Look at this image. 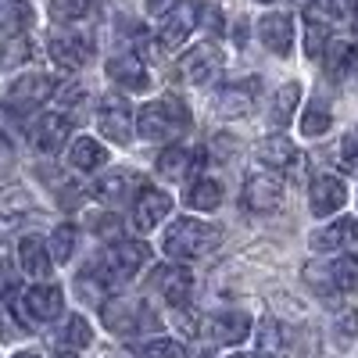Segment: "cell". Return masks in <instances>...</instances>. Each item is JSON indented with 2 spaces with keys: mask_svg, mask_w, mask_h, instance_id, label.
<instances>
[{
  "mask_svg": "<svg viewBox=\"0 0 358 358\" xmlns=\"http://www.w3.org/2000/svg\"><path fill=\"white\" fill-rule=\"evenodd\" d=\"M18 265L29 280H47L50 276V251L40 236H22L18 241Z\"/></svg>",
  "mask_w": 358,
  "mask_h": 358,
  "instance_id": "ffe728a7",
  "label": "cell"
},
{
  "mask_svg": "<svg viewBox=\"0 0 358 358\" xmlns=\"http://www.w3.org/2000/svg\"><path fill=\"white\" fill-rule=\"evenodd\" d=\"M251 315L248 312H222L215 319H208V330H212V337L219 344H241L251 337Z\"/></svg>",
  "mask_w": 358,
  "mask_h": 358,
  "instance_id": "7402d4cb",
  "label": "cell"
},
{
  "mask_svg": "<svg viewBox=\"0 0 358 358\" xmlns=\"http://www.w3.org/2000/svg\"><path fill=\"white\" fill-rule=\"evenodd\" d=\"M11 358H40L36 351H18V355H11Z\"/></svg>",
  "mask_w": 358,
  "mask_h": 358,
  "instance_id": "ab89813d",
  "label": "cell"
},
{
  "mask_svg": "<svg viewBox=\"0 0 358 358\" xmlns=\"http://www.w3.org/2000/svg\"><path fill=\"white\" fill-rule=\"evenodd\" d=\"M334 330H337L341 341H355V337H358V312H355V308H344V312L337 315V322H334Z\"/></svg>",
  "mask_w": 358,
  "mask_h": 358,
  "instance_id": "8d00e7d4",
  "label": "cell"
},
{
  "mask_svg": "<svg viewBox=\"0 0 358 358\" xmlns=\"http://www.w3.org/2000/svg\"><path fill=\"white\" fill-rule=\"evenodd\" d=\"M155 287L162 290V297L172 305V308H183L190 301V290H194V276L187 273L183 265H162L155 268Z\"/></svg>",
  "mask_w": 358,
  "mask_h": 358,
  "instance_id": "e0dca14e",
  "label": "cell"
},
{
  "mask_svg": "<svg viewBox=\"0 0 358 358\" xmlns=\"http://www.w3.org/2000/svg\"><path fill=\"white\" fill-rule=\"evenodd\" d=\"M97 129L115 140L118 147L133 140V118H129V104L126 97H104L101 108H97Z\"/></svg>",
  "mask_w": 358,
  "mask_h": 358,
  "instance_id": "4fadbf2b",
  "label": "cell"
},
{
  "mask_svg": "<svg viewBox=\"0 0 358 358\" xmlns=\"http://www.w3.org/2000/svg\"><path fill=\"white\" fill-rule=\"evenodd\" d=\"M258 40L265 43V50H273L280 57H287L294 50V18L283 11H273L258 22Z\"/></svg>",
  "mask_w": 358,
  "mask_h": 358,
  "instance_id": "ac0fdd59",
  "label": "cell"
},
{
  "mask_svg": "<svg viewBox=\"0 0 358 358\" xmlns=\"http://www.w3.org/2000/svg\"><path fill=\"white\" fill-rule=\"evenodd\" d=\"M348 201V187H344V179L341 176H330V172H322L312 179V187H308V208H312V215L326 219V215H334L341 212Z\"/></svg>",
  "mask_w": 358,
  "mask_h": 358,
  "instance_id": "30bf717a",
  "label": "cell"
},
{
  "mask_svg": "<svg viewBox=\"0 0 358 358\" xmlns=\"http://www.w3.org/2000/svg\"><path fill=\"white\" fill-rule=\"evenodd\" d=\"M355 233H358L355 219H351V215H344V219L330 222L326 229H315L308 244H312V251H334V248H344V244H351V241H355Z\"/></svg>",
  "mask_w": 358,
  "mask_h": 358,
  "instance_id": "d4e9b609",
  "label": "cell"
},
{
  "mask_svg": "<svg viewBox=\"0 0 358 358\" xmlns=\"http://www.w3.org/2000/svg\"><path fill=\"white\" fill-rule=\"evenodd\" d=\"M308 4H312V15L322 18L326 11H334V8H337V0H308Z\"/></svg>",
  "mask_w": 358,
  "mask_h": 358,
  "instance_id": "f35d334b",
  "label": "cell"
},
{
  "mask_svg": "<svg viewBox=\"0 0 358 358\" xmlns=\"http://www.w3.org/2000/svg\"><path fill=\"white\" fill-rule=\"evenodd\" d=\"M140 358H187V348L179 341H169V337H158V341H147Z\"/></svg>",
  "mask_w": 358,
  "mask_h": 358,
  "instance_id": "d590c367",
  "label": "cell"
},
{
  "mask_svg": "<svg viewBox=\"0 0 358 358\" xmlns=\"http://www.w3.org/2000/svg\"><path fill=\"white\" fill-rule=\"evenodd\" d=\"M57 90V79L47 76V72H22L8 90H4V104L11 115H29V111H36L50 101V94Z\"/></svg>",
  "mask_w": 358,
  "mask_h": 358,
  "instance_id": "277c9868",
  "label": "cell"
},
{
  "mask_svg": "<svg viewBox=\"0 0 358 358\" xmlns=\"http://www.w3.org/2000/svg\"><path fill=\"white\" fill-rule=\"evenodd\" d=\"M104 326L118 337H129V334H140L143 326H155V315L140 301H111L104 305Z\"/></svg>",
  "mask_w": 358,
  "mask_h": 358,
  "instance_id": "8fae6325",
  "label": "cell"
},
{
  "mask_svg": "<svg viewBox=\"0 0 358 358\" xmlns=\"http://www.w3.org/2000/svg\"><path fill=\"white\" fill-rule=\"evenodd\" d=\"M57 358H76V355H57Z\"/></svg>",
  "mask_w": 358,
  "mask_h": 358,
  "instance_id": "ee69618b",
  "label": "cell"
},
{
  "mask_svg": "<svg viewBox=\"0 0 358 358\" xmlns=\"http://www.w3.org/2000/svg\"><path fill=\"white\" fill-rule=\"evenodd\" d=\"M287 201V187H283V179L276 176H265V172H255L248 176V183H244V208L251 215H273L280 212Z\"/></svg>",
  "mask_w": 358,
  "mask_h": 358,
  "instance_id": "8992f818",
  "label": "cell"
},
{
  "mask_svg": "<svg viewBox=\"0 0 358 358\" xmlns=\"http://www.w3.org/2000/svg\"><path fill=\"white\" fill-rule=\"evenodd\" d=\"M341 162H344V169L358 172V129H351V133L344 136V143H341Z\"/></svg>",
  "mask_w": 358,
  "mask_h": 358,
  "instance_id": "74e56055",
  "label": "cell"
},
{
  "mask_svg": "<svg viewBox=\"0 0 358 358\" xmlns=\"http://www.w3.org/2000/svg\"><path fill=\"white\" fill-rule=\"evenodd\" d=\"M108 79L118 83L129 94H140V90L151 86V76H147V65L140 62V54H118L108 62Z\"/></svg>",
  "mask_w": 358,
  "mask_h": 358,
  "instance_id": "d6986e66",
  "label": "cell"
},
{
  "mask_svg": "<svg viewBox=\"0 0 358 358\" xmlns=\"http://www.w3.org/2000/svg\"><path fill=\"white\" fill-rule=\"evenodd\" d=\"M287 355V330L276 319L258 322V358H283Z\"/></svg>",
  "mask_w": 358,
  "mask_h": 358,
  "instance_id": "484cf974",
  "label": "cell"
},
{
  "mask_svg": "<svg viewBox=\"0 0 358 358\" xmlns=\"http://www.w3.org/2000/svg\"><path fill=\"white\" fill-rule=\"evenodd\" d=\"M169 212H172V197H169L165 190H155V187L143 183V190L133 197V226L143 229V233L155 229Z\"/></svg>",
  "mask_w": 358,
  "mask_h": 358,
  "instance_id": "9a60e30c",
  "label": "cell"
},
{
  "mask_svg": "<svg viewBox=\"0 0 358 358\" xmlns=\"http://www.w3.org/2000/svg\"><path fill=\"white\" fill-rule=\"evenodd\" d=\"M90 11H94V0H50V18L54 25H76V22H86Z\"/></svg>",
  "mask_w": 358,
  "mask_h": 358,
  "instance_id": "f546056e",
  "label": "cell"
},
{
  "mask_svg": "<svg viewBox=\"0 0 358 358\" xmlns=\"http://www.w3.org/2000/svg\"><path fill=\"white\" fill-rule=\"evenodd\" d=\"M147 258H151V251H147V244H136V241H118L115 248H108L101 255V262L94 265V273L111 287V283H129L140 268L147 265Z\"/></svg>",
  "mask_w": 358,
  "mask_h": 358,
  "instance_id": "3957f363",
  "label": "cell"
},
{
  "mask_svg": "<svg viewBox=\"0 0 358 358\" xmlns=\"http://www.w3.org/2000/svg\"><path fill=\"white\" fill-rule=\"evenodd\" d=\"M0 158H8V147L4 143H0Z\"/></svg>",
  "mask_w": 358,
  "mask_h": 358,
  "instance_id": "b9f144b4",
  "label": "cell"
},
{
  "mask_svg": "<svg viewBox=\"0 0 358 358\" xmlns=\"http://www.w3.org/2000/svg\"><path fill=\"white\" fill-rule=\"evenodd\" d=\"M297 97H301V86H297V83H287V86L276 90L273 108H268L273 126H287V122H290V115H294V108H297Z\"/></svg>",
  "mask_w": 358,
  "mask_h": 358,
  "instance_id": "1f68e13d",
  "label": "cell"
},
{
  "mask_svg": "<svg viewBox=\"0 0 358 358\" xmlns=\"http://www.w3.org/2000/svg\"><path fill=\"white\" fill-rule=\"evenodd\" d=\"M358 62V43L355 40H330L322 50V65L330 72V79H344Z\"/></svg>",
  "mask_w": 358,
  "mask_h": 358,
  "instance_id": "cb8c5ba5",
  "label": "cell"
},
{
  "mask_svg": "<svg viewBox=\"0 0 358 358\" xmlns=\"http://www.w3.org/2000/svg\"><path fill=\"white\" fill-rule=\"evenodd\" d=\"M222 62L226 57H222V50L215 43H201V47H194V50H187L183 57H179L172 76L179 83H187V86H208L222 72Z\"/></svg>",
  "mask_w": 358,
  "mask_h": 358,
  "instance_id": "5b68a950",
  "label": "cell"
},
{
  "mask_svg": "<svg viewBox=\"0 0 358 358\" xmlns=\"http://www.w3.org/2000/svg\"><path fill=\"white\" fill-rule=\"evenodd\" d=\"M187 126H190V108L176 94H165L151 104H143V111L136 118V133L143 140H169L176 133H183Z\"/></svg>",
  "mask_w": 358,
  "mask_h": 358,
  "instance_id": "7a4b0ae2",
  "label": "cell"
},
{
  "mask_svg": "<svg viewBox=\"0 0 358 358\" xmlns=\"http://www.w3.org/2000/svg\"><path fill=\"white\" fill-rule=\"evenodd\" d=\"M140 190H143V179H140L136 172H129V169H115V172L101 176L97 183L90 187L94 201H101V204H108V208H118V204L133 201Z\"/></svg>",
  "mask_w": 358,
  "mask_h": 358,
  "instance_id": "ba28073f",
  "label": "cell"
},
{
  "mask_svg": "<svg viewBox=\"0 0 358 358\" xmlns=\"http://www.w3.org/2000/svg\"><path fill=\"white\" fill-rule=\"evenodd\" d=\"M326 43H330V25H326V18L308 15V22H305V54L308 57H322Z\"/></svg>",
  "mask_w": 358,
  "mask_h": 358,
  "instance_id": "d6a6232c",
  "label": "cell"
},
{
  "mask_svg": "<svg viewBox=\"0 0 358 358\" xmlns=\"http://www.w3.org/2000/svg\"><path fill=\"white\" fill-rule=\"evenodd\" d=\"M219 241H222V229L219 226L201 222V219H176L165 229V236H162V248H165L169 258L190 262V258H201L208 251H215Z\"/></svg>",
  "mask_w": 358,
  "mask_h": 358,
  "instance_id": "6da1fadb",
  "label": "cell"
},
{
  "mask_svg": "<svg viewBox=\"0 0 358 358\" xmlns=\"http://www.w3.org/2000/svg\"><path fill=\"white\" fill-rule=\"evenodd\" d=\"M258 158L268 165V169H301V151L283 136V133H276V136H268V140H262L258 143Z\"/></svg>",
  "mask_w": 358,
  "mask_h": 358,
  "instance_id": "44dd1931",
  "label": "cell"
},
{
  "mask_svg": "<svg viewBox=\"0 0 358 358\" xmlns=\"http://www.w3.org/2000/svg\"><path fill=\"white\" fill-rule=\"evenodd\" d=\"M0 337H4V319H0Z\"/></svg>",
  "mask_w": 358,
  "mask_h": 358,
  "instance_id": "7bdbcfd3",
  "label": "cell"
},
{
  "mask_svg": "<svg viewBox=\"0 0 358 358\" xmlns=\"http://www.w3.org/2000/svg\"><path fill=\"white\" fill-rule=\"evenodd\" d=\"M265 4H268V0H265Z\"/></svg>",
  "mask_w": 358,
  "mask_h": 358,
  "instance_id": "f6af8a7d",
  "label": "cell"
},
{
  "mask_svg": "<svg viewBox=\"0 0 358 358\" xmlns=\"http://www.w3.org/2000/svg\"><path fill=\"white\" fill-rule=\"evenodd\" d=\"M330 287L334 290H344V294H358V258L355 255H344L330 265Z\"/></svg>",
  "mask_w": 358,
  "mask_h": 358,
  "instance_id": "4dcf8cb0",
  "label": "cell"
},
{
  "mask_svg": "<svg viewBox=\"0 0 358 358\" xmlns=\"http://www.w3.org/2000/svg\"><path fill=\"white\" fill-rule=\"evenodd\" d=\"M22 308L29 319H36V322H54L57 315L65 312V294L62 287H54V283H36V287H29L22 294Z\"/></svg>",
  "mask_w": 358,
  "mask_h": 358,
  "instance_id": "7c38bea8",
  "label": "cell"
},
{
  "mask_svg": "<svg viewBox=\"0 0 358 358\" xmlns=\"http://www.w3.org/2000/svg\"><path fill=\"white\" fill-rule=\"evenodd\" d=\"M90 54H94V47H90L86 36L72 33V29H54L50 33V57L57 62V69H69V72H79Z\"/></svg>",
  "mask_w": 358,
  "mask_h": 358,
  "instance_id": "9c48e42d",
  "label": "cell"
},
{
  "mask_svg": "<svg viewBox=\"0 0 358 358\" xmlns=\"http://www.w3.org/2000/svg\"><path fill=\"white\" fill-rule=\"evenodd\" d=\"M76 226H57L54 229V236H50V262L57 258V262H69L72 258V251H76Z\"/></svg>",
  "mask_w": 358,
  "mask_h": 358,
  "instance_id": "e575fe53",
  "label": "cell"
},
{
  "mask_svg": "<svg viewBox=\"0 0 358 358\" xmlns=\"http://www.w3.org/2000/svg\"><path fill=\"white\" fill-rule=\"evenodd\" d=\"M258 79H241V83H229L219 90V97H215V111L222 118H244L255 111V101H258Z\"/></svg>",
  "mask_w": 358,
  "mask_h": 358,
  "instance_id": "5bb4252c",
  "label": "cell"
},
{
  "mask_svg": "<svg viewBox=\"0 0 358 358\" xmlns=\"http://www.w3.org/2000/svg\"><path fill=\"white\" fill-rule=\"evenodd\" d=\"M69 133H72L69 115H57V111H50V115H43L40 122L33 126L29 140H33L36 151H43V155H57V151H62V147L69 143Z\"/></svg>",
  "mask_w": 358,
  "mask_h": 358,
  "instance_id": "2e32d148",
  "label": "cell"
},
{
  "mask_svg": "<svg viewBox=\"0 0 358 358\" xmlns=\"http://www.w3.org/2000/svg\"><path fill=\"white\" fill-rule=\"evenodd\" d=\"M334 129V111H330V104L326 101H308V108H305V115H301V133L308 136V140H315V136H326Z\"/></svg>",
  "mask_w": 358,
  "mask_h": 358,
  "instance_id": "83f0119b",
  "label": "cell"
},
{
  "mask_svg": "<svg viewBox=\"0 0 358 358\" xmlns=\"http://www.w3.org/2000/svg\"><path fill=\"white\" fill-rule=\"evenodd\" d=\"M90 341H94V330H90V322L83 315H72L65 322V330H62V344L69 351H79V348H90Z\"/></svg>",
  "mask_w": 358,
  "mask_h": 358,
  "instance_id": "836d02e7",
  "label": "cell"
},
{
  "mask_svg": "<svg viewBox=\"0 0 358 358\" xmlns=\"http://www.w3.org/2000/svg\"><path fill=\"white\" fill-rule=\"evenodd\" d=\"M104 158H108V151H104L97 140H90V136H79V140L72 143V151H69V162H72V169H79V172L101 169Z\"/></svg>",
  "mask_w": 358,
  "mask_h": 358,
  "instance_id": "4316f807",
  "label": "cell"
},
{
  "mask_svg": "<svg viewBox=\"0 0 358 358\" xmlns=\"http://www.w3.org/2000/svg\"><path fill=\"white\" fill-rule=\"evenodd\" d=\"M229 358H258V355H248V351H236V355H229Z\"/></svg>",
  "mask_w": 358,
  "mask_h": 358,
  "instance_id": "60d3db41",
  "label": "cell"
},
{
  "mask_svg": "<svg viewBox=\"0 0 358 358\" xmlns=\"http://www.w3.org/2000/svg\"><path fill=\"white\" fill-rule=\"evenodd\" d=\"M197 22H201V4H197V0H179V4H172L165 11V22L158 29V43L165 50L183 47L190 40V33L197 29Z\"/></svg>",
  "mask_w": 358,
  "mask_h": 358,
  "instance_id": "52a82bcc",
  "label": "cell"
},
{
  "mask_svg": "<svg viewBox=\"0 0 358 358\" xmlns=\"http://www.w3.org/2000/svg\"><path fill=\"white\" fill-rule=\"evenodd\" d=\"M201 162H204V158H197L194 151L172 143V147H165V151L158 155V176H162V179H187Z\"/></svg>",
  "mask_w": 358,
  "mask_h": 358,
  "instance_id": "603a6c76",
  "label": "cell"
},
{
  "mask_svg": "<svg viewBox=\"0 0 358 358\" xmlns=\"http://www.w3.org/2000/svg\"><path fill=\"white\" fill-rule=\"evenodd\" d=\"M187 204L194 212H215L222 204V187L215 179H194V187L187 190Z\"/></svg>",
  "mask_w": 358,
  "mask_h": 358,
  "instance_id": "f1b7e54d",
  "label": "cell"
}]
</instances>
